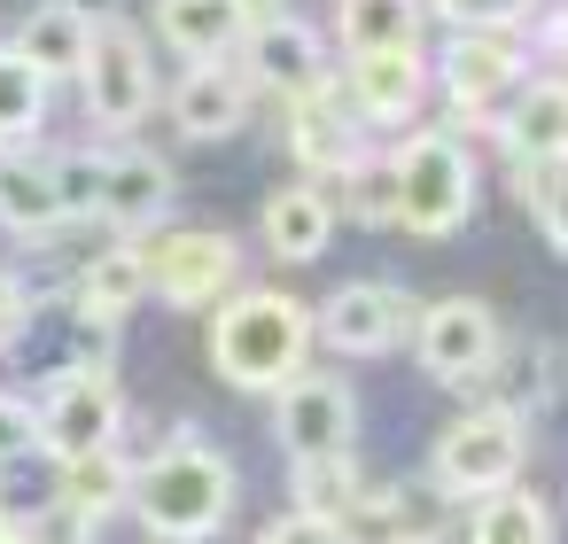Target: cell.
Segmentation results:
<instances>
[{
  "label": "cell",
  "instance_id": "obj_1",
  "mask_svg": "<svg viewBox=\"0 0 568 544\" xmlns=\"http://www.w3.org/2000/svg\"><path fill=\"white\" fill-rule=\"evenodd\" d=\"M312 358V311L288 288H234L211 304V366L219 381L273 397L296 366Z\"/></svg>",
  "mask_w": 568,
  "mask_h": 544
},
{
  "label": "cell",
  "instance_id": "obj_2",
  "mask_svg": "<svg viewBox=\"0 0 568 544\" xmlns=\"http://www.w3.org/2000/svg\"><path fill=\"white\" fill-rule=\"evenodd\" d=\"M133 513L149 521V536H172V544H203L226 528L234 513V466L203 443V435H180L164 443L133 482H125Z\"/></svg>",
  "mask_w": 568,
  "mask_h": 544
},
{
  "label": "cell",
  "instance_id": "obj_3",
  "mask_svg": "<svg viewBox=\"0 0 568 544\" xmlns=\"http://www.w3.org/2000/svg\"><path fill=\"white\" fill-rule=\"evenodd\" d=\"M389 187H397V218L389 226H405L420 242L459 234L467 211H475V164H467V148L452 133H413L389 156Z\"/></svg>",
  "mask_w": 568,
  "mask_h": 544
},
{
  "label": "cell",
  "instance_id": "obj_4",
  "mask_svg": "<svg viewBox=\"0 0 568 544\" xmlns=\"http://www.w3.org/2000/svg\"><path fill=\"white\" fill-rule=\"evenodd\" d=\"M79 94H87V117L102 133H133L149 110H156V63H149V40L133 24H87V55H79Z\"/></svg>",
  "mask_w": 568,
  "mask_h": 544
},
{
  "label": "cell",
  "instance_id": "obj_5",
  "mask_svg": "<svg viewBox=\"0 0 568 544\" xmlns=\"http://www.w3.org/2000/svg\"><path fill=\"white\" fill-rule=\"evenodd\" d=\"M405 342L420 350V373H428V381L467 389V397H483V381L498 373V350H506L498 311H490L483 296H444V304H428Z\"/></svg>",
  "mask_w": 568,
  "mask_h": 544
},
{
  "label": "cell",
  "instance_id": "obj_6",
  "mask_svg": "<svg viewBox=\"0 0 568 544\" xmlns=\"http://www.w3.org/2000/svg\"><path fill=\"white\" fill-rule=\"evenodd\" d=\"M521 451H529L521 412L475 404L459 428L436 435V490H444V497H490V490H506V482L521 474Z\"/></svg>",
  "mask_w": 568,
  "mask_h": 544
},
{
  "label": "cell",
  "instance_id": "obj_7",
  "mask_svg": "<svg viewBox=\"0 0 568 544\" xmlns=\"http://www.w3.org/2000/svg\"><path fill=\"white\" fill-rule=\"evenodd\" d=\"M149 257V296H164L172 311H211L219 296L242 288V242L219 226H172Z\"/></svg>",
  "mask_w": 568,
  "mask_h": 544
},
{
  "label": "cell",
  "instance_id": "obj_8",
  "mask_svg": "<svg viewBox=\"0 0 568 544\" xmlns=\"http://www.w3.org/2000/svg\"><path fill=\"white\" fill-rule=\"evenodd\" d=\"M273 397H281L273 435H281L288 466H296V459H343V451H351L358 404H351V381H343V373H304V366H296Z\"/></svg>",
  "mask_w": 568,
  "mask_h": 544
},
{
  "label": "cell",
  "instance_id": "obj_9",
  "mask_svg": "<svg viewBox=\"0 0 568 544\" xmlns=\"http://www.w3.org/2000/svg\"><path fill=\"white\" fill-rule=\"evenodd\" d=\"M366 117H358V102H351V86L335 79V71H320V79H304L296 94H288V148H296V164H312L320 179H343L358 156H366Z\"/></svg>",
  "mask_w": 568,
  "mask_h": 544
},
{
  "label": "cell",
  "instance_id": "obj_10",
  "mask_svg": "<svg viewBox=\"0 0 568 544\" xmlns=\"http://www.w3.org/2000/svg\"><path fill=\"white\" fill-rule=\"evenodd\" d=\"M413 319H420V304H413L405 288H389V280H351V288H335V296L312 311V342H335L343 358H382V350H397V342L413 335Z\"/></svg>",
  "mask_w": 568,
  "mask_h": 544
},
{
  "label": "cell",
  "instance_id": "obj_11",
  "mask_svg": "<svg viewBox=\"0 0 568 544\" xmlns=\"http://www.w3.org/2000/svg\"><path fill=\"white\" fill-rule=\"evenodd\" d=\"M32 420H40V443H48L55 459H79V451H94V443H118V420H125L118 373H110V366H79V373L48 381V404H40Z\"/></svg>",
  "mask_w": 568,
  "mask_h": 544
},
{
  "label": "cell",
  "instance_id": "obj_12",
  "mask_svg": "<svg viewBox=\"0 0 568 544\" xmlns=\"http://www.w3.org/2000/svg\"><path fill=\"white\" fill-rule=\"evenodd\" d=\"M172 211V164L149 148H94V218L110 234H149Z\"/></svg>",
  "mask_w": 568,
  "mask_h": 544
},
{
  "label": "cell",
  "instance_id": "obj_13",
  "mask_svg": "<svg viewBox=\"0 0 568 544\" xmlns=\"http://www.w3.org/2000/svg\"><path fill=\"white\" fill-rule=\"evenodd\" d=\"M521 79H529V55L514 32H459L444 48V94L459 102V117H490Z\"/></svg>",
  "mask_w": 568,
  "mask_h": 544
},
{
  "label": "cell",
  "instance_id": "obj_14",
  "mask_svg": "<svg viewBox=\"0 0 568 544\" xmlns=\"http://www.w3.org/2000/svg\"><path fill=\"white\" fill-rule=\"evenodd\" d=\"M343 86H351V102H358L366 125H405L436 79H428L420 48H374V55H351Z\"/></svg>",
  "mask_w": 568,
  "mask_h": 544
},
{
  "label": "cell",
  "instance_id": "obj_15",
  "mask_svg": "<svg viewBox=\"0 0 568 544\" xmlns=\"http://www.w3.org/2000/svg\"><path fill=\"white\" fill-rule=\"evenodd\" d=\"M172 125L187 141H226L250 125V79H234L226 63H187V79L172 86Z\"/></svg>",
  "mask_w": 568,
  "mask_h": 544
},
{
  "label": "cell",
  "instance_id": "obj_16",
  "mask_svg": "<svg viewBox=\"0 0 568 544\" xmlns=\"http://www.w3.org/2000/svg\"><path fill=\"white\" fill-rule=\"evenodd\" d=\"M0 226L24 234V242H48L71 226L63 195H55V172L48 156H17V148H0Z\"/></svg>",
  "mask_w": 568,
  "mask_h": 544
},
{
  "label": "cell",
  "instance_id": "obj_17",
  "mask_svg": "<svg viewBox=\"0 0 568 544\" xmlns=\"http://www.w3.org/2000/svg\"><path fill=\"white\" fill-rule=\"evenodd\" d=\"M141 296H149V257H141V242H110L102 257H87V273H79V311H87V327H118Z\"/></svg>",
  "mask_w": 568,
  "mask_h": 544
},
{
  "label": "cell",
  "instance_id": "obj_18",
  "mask_svg": "<svg viewBox=\"0 0 568 544\" xmlns=\"http://www.w3.org/2000/svg\"><path fill=\"white\" fill-rule=\"evenodd\" d=\"M498 141H506V156H545V148L568 141V86H560V71L514 86V110L498 117Z\"/></svg>",
  "mask_w": 568,
  "mask_h": 544
},
{
  "label": "cell",
  "instance_id": "obj_19",
  "mask_svg": "<svg viewBox=\"0 0 568 544\" xmlns=\"http://www.w3.org/2000/svg\"><path fill=\"white\" fill-rule=\"evenodd\" d=\"M327 63H320V40L296 24V17H265V24H250V79L257 86H273V94H296L304 79H320Z\"/></svg>",
  "mask_w": 568,
  "mask_h": 544
},
{
  "label": "cell",
  "instance_id": "obj_20",
  "mask_svg": "<svg viewBox=\"0 0 568 544\" xmlns=\"http://www.w3.org/2000/svg\"><path fill=\"white\" fill-rule=\"evenodd\" d=\"M327 234H335V203H327L320 187H281V195L265 203V249H273L281 265H312V257L327 249Z\"/></svg>",
  "mask_w": 568,
  "mask_h": 544
},
{
  "label": "cell",
  "instance_id": "obj_21",
  "mask_svg": "<svg viewBox=\"0 0 568 544\" xmlns=\"http://www.w3.org/2000/svg\"><path fill=\"white\" fill-rule=\"evenodd\" d=\"M87 9H71V0H40V9L24 17V32H17V55L55 86V79H71L79 71V55H87Z\"/></svg>",
  "mask_w": 568,
  "mask_h": 544
},
{
  "label": "cell",
  "instance_id": "obj_22",
  "mask_svg": "<svg viewBox=\"0 0 568 544\" xmlns=\"http://www.w3.org/2000/svg\"><path fill=\"white\" fill-rule=\"evenodd\" d=\"M156 32L172 55L187 63H219L234 40H242V17L226 9V0H156Z\"/></svg>",
  "mask_w": 568,
  "mask_h": 544
},
{
  "label": "cell",
  "instance_id": "obj_23",
  "mask_svg": "<svg viewBox=\"0 0 568 544\" xmlns=\"http://www.w3.org/2000/svg\"><path fill=\"white\" fill-rule=\"evenodd\" d=\"M125 482H133V466L118 459V443H94V451H79V459H55V497H71L79 513H118L125 505Z\"/></svg>",
  "mask_w": 568,
  "mask_h": 544
},
{
  "label": "cell",
  "instance_id": "obj_24",
  "mask_svg": "<svg viewBox=\"0 0 568 544\" xmlns=\"http://www.w3.org/2000/svg\"><path fill=\"white\" fill-rule=\"evenodd\" d=\"M343 24V48L351 55H374V48H420V0H343L335 9Z\"/></svg>",
  "mask_w": 568,
  "mask_h": 544
},
{
  "label": "cell",
  "instance_id": "obj_25",
  "mask_svg": "<svg viewBox=\"0 0 568 544\" xmlns=\"http://www.w3.org/2000/svg\"><path fill=\"white\" fill-rule=\"evenodd\" d=\"M483 513H475V544H552V505L545 497H529V490H490V497H475Z\"/></svg>",
  "mask_w": 568,
  "mask_h": 544
},
{
  "label": "cell",
  "instance_id": "obj_26",
  "mask_svg": "<svg viewBox=\"0 0 568 544\" xmlns=\"http://www.w3.org/2000/svg\"><path fill=\"white\" fill-rule=\"evenodd\" d=\"M40 117H48V79L17 48H0V148H24Z\"/></svg>",
  "mask_w": 568,
  "mask_h": 544
},
{
  "label": "cell",
  "instance_id": "obj_27",
  "mask_svg": "<svg viewBox=\"0 0 568 544\" xmlns=\"http://www.w3.org/2000/svg\"><path fill=\"white\" fill-rule=\"evenodd\" d=\"M514 172H521V203H529L537 234H545L552 249H568V211H560L568 172H560V148H545V156H514Z\"/></svg>",
  "mask_w": 568,
  "mask_h": 544
},
{
  "label": "cell",
  "instance_id": "obj_28",
  "mask_svg": "<svg viewBox=\"0 0 568 544\" xmlns=\"http://www.w3.org/2000/svg\"><path fill=\"white\" fill-rule=\"evenodd\" d=\"M335 536H343V544H413V505H405L397 490L351 497V505L335 513Z\"/></svg>",
  "mask_w": 568,
  "mask_h": 544
},
{
  "label": "cell",
  "instance_id": "obj_29",
  "mask_svg": "<svg viewBox=\"0 0 568 544\" xmlns=\"http://www.w3.org/2000/svg\"><path fill=\"white\" fill-rule=\"evenodd\" d=\"M288 482H296V505H304V513H327V521L358 497L351 451H343V459H296V466H288Z\"/></svg>",
  "mask_w": 568,
  "mask_h": 544
},
{
  "label": "cell",
  "instance_id": "obj_30",
  "mask_svg": "<svg viewBox=\"0 0 568 544\" xmlns=\"http://www.w3.org/2000/svg\"><path fill=\"white\" fill-rule=\"evenodd\" d=\"M428 17H444L452 32H521L537 0H428Z\"/></svg>",
  "mask_w": 568,
  "mask_h": 544
},
{
  "label": "cell",
  "instance_id": "obj_31",
  "mask_svg": "<svg viewBox=\"0 0 568 544\" xmlns=\"http://www.w3.org/2000/svg\"><path fill=\"white\" fill-rule=\"evenodd\" d=\"M343 179H351L343 211H351L358 226H389V218H397V187H389V164H366V156H358V164H351Z\"/></svg>",
  "mask_w": 568,
  "mask_h": 544
},
{
  "label": "cell",
  "instance_id": "obj_32",
  "mask_svg": "<svg viewBox=\"0 0 568 544\" xmlns=\"http://www.w3.org/2000/svg\"><path fill=\"white\" fill-rule=\"evenodd\" d=\"M24 544H94V513H79L71 497H48L24 521Z\"/></svg>",
  "mask_w": 568,
  "mask_h": 544
},
{
  "label": "cell",
  "instance_id": "obj_33",
  "mask_svg": "<svg viewBox=\"0 0 568 544\" xmlns=\"http://www.w3.org/2000/svg\"><path fill=\"white\" fill-rule=\"evenodd\" d=\"M24 451H40V420H32V404L0 397V466H17Z\"/></svg>",
  "mask_w": 568,
  "mask_h": 544
},
{
  "label": "cell",
  "instance_id": "obj_34",
  "mask_svg": "<svg viewBox=\"0 0 568 544\" xmlns=\"http://www.w3.org/2000/svg\"><path fill=\"white\" fill-rule=\"evenodd\" d=\"M257 544H343V536H335V521H327V513H304V505H296V513H281Z\"/></svg>",
  "mask_w": 568,
  "mask_h": 544
},
{
  "label": "cell",
  "instance_id": "obj_35",
  "mask_svg": "<svg viewBox=\"0 0 568 544\" xmlns=\"http://www.w3.org/2000/svg\"><path fill=\"white\" fill-rule=\"evenodd\" d=\"M24 311H32V304H24V280H17V273H0V350L24 335Z\"/></svg>",
  "mask_w": 568,
  "mask_h": 544
},
{
  "label": "cell",
  "instance_id": "obj_36",
  "mask_svg": "<svg viewBox=\"0 0 568 544\" xmlns=\"http://www.w3.org/2000/svg\"><path fill=\"white\" fill-rule=\"evenodd\" d=\"M226 9H234L242 32H250V24H265V17H288V0H226Z\"/></svg>",
  "mask_w": 568,
  "mask_h": 544
},
{
  "label": "cell",
  "instance_id": "obj_37",
  "mask_svg": "<svg viewBox=\"0 0 568 544\" xmlns=\"http://www.w3.org/2000/svg\"><path fill=\"white\" fill-rule=\"evenodd\" d=\"M0 544H24V521L17 513H0Z\"/></svg>",
  "mask_w": 568,
  "mask_h": 544
}]
</instances>
